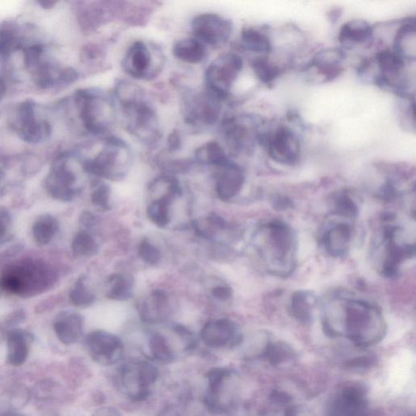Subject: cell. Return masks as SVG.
I'll return each instance as SVG.
<instances>
[{"mask_svg": "<svg viewBox=\"0 0 416 416\" xmlns=\"http://www.w3.org/2000/svg\"><path fill=\"white\" fill-rule=\"evenodd\" d=\"M132 284L129 280L122 274L112 275L107 283V297L116 301L126 300L131 296Z\"/></svg>", "mask_w": 416, "mask_h": 416, "instance_id": "37", "label": "cell"}, {"mask_svg": "<svg viewBox=\"0 0 416 416\" xmlns=\"http://www.w3.org/2000/svg\"><path fill=\"white\" fill-rule=\"evenodd\" d=\"M243 69L239 54L227 52L215 58L205 71L206 90L222 101L228 98L232 88Z\"/></svg>", "mask_w": 416, "mask_h": 416, "instance_id": "8", "label": "cell"}, {"mask_svg": "<svg viewBox=\"0 0 416 416\" xmlns=\"http://www.w3.org/2000/svg\"><path fill=\"white\" fill-rule=\"evenodd\" d=\"M257 141L266 147L269 158L278 164L293 166L299 161V138L288 126H280L267 133H258Z\"/></svg>", "mask_w": 416, "mask_h": 416, "instance_id": "9", "label": "cell"}, {"mask_svg": "<svg viewBox=\"0 0 416 416\" xmlns=\"http://www.w3.org/2000/svg\"><path fill=\"white\" fill-rule=\"evenodd\" d=\"M353 239V229L348 223L332 225L323 232L321 242L323 251L333 258H343L347 255Z\"/></svg>", "mask_w": 416, "mask_h": 416, "instance_id": "19", "label": "cell"}, {"mask_svg": "<svg viewBox=\"0 0 416 416\" xmlns=\"http://www.w3.org/2000/svg\"><path fill=\"white\" fill-rule=\"evenodd\" d=\"M374 35V27L369 23L364 20H352L341 27L338 41L344 47L351 49L356 46L369 44Z\"/></svg>", "mask_w": 416, "mask_h": 416, "instance_id": "22", "label": "cell"}, {"mask_svg": "<svg viewBox=\"0 0 416 416\" xmlns=\"http://www.w3.org/2000/svg\"><path fill=\"white\" fill-rule=\"evenodd\" d=\"M169 306V300L163 291L155 290L150 296V299L144 302L140 308V315L143 320L153 323L160 321L165 315V311Z\"/></svg>", "mask_w": 416, "mask_h": 416, "instance_id": "31", "label": "cell"}, {"mask_svg": "<svg viewBox=\"0 0 416 416\" xmlns=\"http://www.w3.org/2000/svg\"><path fill=\"white\" fill-rule=\"evenodd\" d=\"M111 189L105 182H100L91 194V201L95 206L102 210L110 208Z\"/></svg>", "mask_w": 416, "mask_h": 416, "instance_id": "42", "label": "cell"}, {"mask_svg": "<svg viewBox=\"0 0 416 416\" xmlns=\"http://www.w3.org/2000/svg\"><path fill=\"white\" fill-rule=\"evenodd\" d=\"M54 280L55 275L46 263L25 259L5 271L0 286L10 294L30 297L49 288Z\"/></svg>", "mask_w": 416, "mask_h": 416, "instance_id": "4", "label": "cell"}, {"mask_svg": "<svg viewBox=\"0 0 416 416\" xmlns=\"http://www.w3.org/2000/svg\"><path fill=\"white\" fill-rule=\"evenodd\" d=\"M150 350L153 358L160 363L170 364L174 359V352L166 338L160 334H153L150 339Z\"/></svg>", "mask_w": 416, "mask_h": 416, "instance_id": "39", "label": "cell"}, {"mask_svg": "<svg viewBox=\"0 0 416 416\" xmlns=\"http://www.w3.org/2000/svg\"><path fill=\"white\" fill-rule=\"evenodd\" d=\"M212 294L218 300L228 301L233 296V291L228 285H220L213 288Z\"/></svg>", "mask_w": 416, "mask_h": 416, "instance_id": "45", "label": "cell"}, {"mask_svg": "<svg viewBox=\"0 0 416 416\" xmlns=\"http://www.w3.org/2000/svg\"><path fill=\"white\" fill-rule=\"evenodd\" d=\"M158 369L153 364L143 362L138 364L136 371L128 367L123 371L122 381L129 391L134 393L132 396L135 401H143L150 396V386L158 381Z\"/></svg>", "mask_w": 416, "mask_h": 416, "instance_id": "18", "label": "cell"}, {"mask_svg": "<svg viewBox=\"0 0 416 416\" xmlns=\"http://www.w3.org/2000/svg\"><path fill=\"white\" fill-rule=\"evenodd\" d=\"M138 256L143 262L150 264V266L158 263L161 256L158 248L148 240H143L140 243Z\"/></svg>", "mask_w": 416, "mask_h": 416, "instance_id": "43", "label": "cell"}, {"mask_svg": "<svg viewBox=\"0 0 416 416\" xmlns=\"http://www.w3.org/2000/svg\"><path fill=\"white\" fill-rule=\"evenodd\" d=\"M241 42L246 50L261 54L262 56L268 55L273 49L271 40L268 36L263 31L253 27H247L242 30Z\"/></svg>", "mask_w": 416, "mask_h": 416, "instance_id": "29", "label": "cell"}, {"mask_svg": "<svg viewBox=\"0 0 416 416\" xmlns=\"http://www.w3.org/2000/svg\"><path fill=\"white\" fill-rule=\"evenodd\" d=\"M316 305V296L311 291L297 290L290 300V315L302 325H308L313 320Z\"/></svg>", "mask_w": 416, "mask_h": 416, "instance_id": "25", "label": "cell"}, {"mask_svg": "<svg viewBox=\"0 0 416 416\" xmlns=\"http://www.w3.org/2000/svg\"><path fill=\"white\" fill-rule=\"evenodd\" d=\"M5 94H6V84H5L4 79L0 77V102H2Z\"/></svg>", "mask_w": 416, "mask_h": 416, "instance_id": "53", "label": "cell"}, {"mask_svg": "<svg viewBox=\"0 0 416 416\" xmlns=\"http://www.w3.org/2000/svg\"><path fill=\"white\" fill-rule=\"evenodd\" d=\"M293 353V350L283 343H268L264 351V354L273 365H278L290 359Z\"/></svg>", "mask_w": 416, "mask_h": 416, "instance_id": "41", "label": "cell"}, {"mask_svg": "<svg viewBox=\"0 0 416 416\" xmlns=\"http://www.w3.org/2000/svg\"><path fill=\"white\" fill-rule=\"evenodd\" d=\"M36 107L33 100L21 102L16 109L11 123L18 136L29 144L44 143L52 134L51 123L44 119L37 118Z\"/></svg>", "mask_w": 416, "mask_h": 416, "instance_id": "10", "label": "cell"}, {"mask_svg": "<svg viewBox=\"0 0 416 416\" xmlns=\"http://www.w3.org/2000/svg\"><path fill=\"white\" fill-rule=\"evenodd\" d=\"M201 338L205 344L214 348L239 344L242 340L235 323L228 319L207 323L202 329Z\"/></svg>", "mask_w": 416, "mask_h": 416, "instance_id": "20", "label": "cell"}, {"mask_svg": "<svg viewBox=\"0 0 416 416\" xmlns=\"http://www.w3.org/2000/svg\"><path fill=\"white\" fill-rule=\"evenodd\" d=\"M30 335L20 329L8 333V360L13 366L23 365L28 356Z\"/></svg>", "mask_w": 416, "mask_h": 416, "instance_id": "28", "label": "cell"}, {"mask_svg": "<svg viewBox=\"0 0 416 416\" xmlns=\"http://www.w3.org/2000/svg\"><path fill=\"white\" fill-rule=\"evenodd\" d=\"M54 328L59 341L64 345H72L82 337L83 319L78 313L63 311L58 315Z\"/></svg>", "mask_w": 416, "mask_h": 416, "instance_id": "24", "label": "cell"}, {"mask_svg": "<svg viewBox=\"0 0 416 416\" xmlns=\"http://www.w3.org/2000/svg\"><path fill=\"white\" fill-rule=\"evenodd\" d=\"M132 151L121 138L109 137L95 158L85 160L83 169L90 175L118 179L126 174L132 162Z\"/></svg>", "mask_w": 416, "mask_h": 416, "instance_id": "6", "label": "cell"}, {"mask_svg": "<svg viewBox=\"0 0 416 416\" xmlns=\"http://www.w3.org/2000/svg\"><path fill=\"white\" fill-rule=\"evenodd\" d=\"M34 83L42 90L64 88L77 82L79 73L73 68H62L47 59H42L29 72Z\"/></svg>", "mask_w": 416, "mask_h": 416, "instance_id": "15", "label": "cell"}, {"mask_svg": "<svg viewBox=\"0 0 416 416\" xmlns=\"http://www.w3.org/2000/svg\"><path fill=\"white\" fill-rule=\"evenodd\" d=\"M23 47L17 25L8 21L0 26V59H8L13 52Z\"/></svg>", "mask_w": 416, "mask_h": 416, "instance_id": "32", "label": "cell"}, {"mask_svg": "<svg viewBox=\"0 0 416 416\" xmlns=\"http://www.w3.org/2000/svg\"><path fill=\"white\" fill-rule=\"evenodd\" d=\"M272 401L275 403L280 404V405H285L291 402L292 398L289 396V394L280 392L278 391H274L271 396H270Z\"/></svg>", "mask_w": 416, "mask_h": 416, "instance_id": "48", "label": "cell"}, {"mask_svg": "<svg viewBox=\"0 0 416 416\" xmlns=\"http://www.w3.org/2000/svg\"><path fill=\"white\" fill-rule=\"evenodd\" d=\"M191 30L194 39L202 42L205 47L219 48L230 40L233 24L219 14L201 13L193 19Z\"/></svg>", "mask_w": 416, "mask_h": 416, "instance_id": "14", "label": "cell"}, {"mask_svg": "<svg viewBox=\"0 0 416 416\" xmlns=\"http://www.w3.org/2000/svg\"><path fill=\"white\" fill-rule=\"evenodd\" d=\"M194 158L198 164L215 167L230 160L223 145L215 141H210L200 145L194 153Z\"/></svg>", "mask_w": 416, "mask_h": 416, "instance_id": "30", "label": "cell"}, {"mask_svg": "<svg viewBox=\"0 0 416 416\" xmlns=\"http://www.w3.org/2000/svg\"><path fill=\"white\" fill-rule=\"evenodd\" d=\"M4 177V171L1 169V167H0V181H1L3 179Z\"/></svg>", "mask_w": 416, "mask_h": 416, "instance_id": "55", "label": "cell"}, {"mask_svg": "<svg viewBox=\"0 0 416 416\" xmlns=\"http://www.w3.org/2000/svg\"><path fill=\"white\" fill-rule=\"evenodd\" d=\"M159 416H181L179 412H177L174 408H167L163 412H161Z\"/></svg>", "mask_w": 416, "mask_h": 416, "instance_id": "51", "label": "cell"}, {"mask_svg": "<svg viewBox=\"0 0 416 416\" xmlns=\"http://www.w3.org/2000/svg\"><path fill=\"white\" fill-rule=\"evenodd\" d=\"M255 246L268 274L286 278L295 271L298 243L295 231L284 221L272 220L259 226Z\"/></svg>", "mask_w": 416, "mask_h": 416, "instance_id": "2", "label": "cell"}, {"mask_svg": "<svg viewBox=\"0 0 416 416\" xmlns=\"http://www.w3.org/2000/svg\"><path fill=\"white\" fill-rule=\"evenodd\" d=\"M405 61H415V20H405L394 37L393 49Z\"/></svg>", "mask_w": 416, "mask_h": 416, "instance_id": "26", "label": "cell"}, {"mask_svg": "<svg viewBox=\"0 0 416 416\" xmlns=\"http://www.w3.org/2000/svg\"><path fill=\"white\" fill-rule=\"evenodd\" d=\"M155 51L143 41L134 42L123 58V69L129 77L134 79H154L163 66L160 52Z\"/></svg>", "mask_w": 416, "mask_h": 416, "instance_id": "11", "label": "cell"}, {"mask_svg": "<svg viewBox=\"0 0 416 416\" xmlns=\"http://www.w3.org/2000/svg\"><path fill=\"white\" fill-rule=\"evenodd\" d=\"M13 220L7 209L0 208V243L8 241L12 235Z\"/></svg>", "mask_w": 416, "mask_h": 416, "instance_id": "44", "label": "cell"}, {"mask_svg": "<svg viewBox=\"0 0 416 416\" xmlns=\"http://www.w3.org/2000/svg\"><path fill=\"white\" fill-rule=\"evenodd\" d=\"M407 237L400 226L388 225L383 229L376 251L381 252L380 272L384 277L396 278L402 264L415 256V242Z\"/></svg>", "mask_w": 416, "mask_h": 416, "instance_id": "7", "label": "cell"}, {"mask_svg": "<svg viewBox=\"0 0 416 416\" xmlns=\"http://www.w3.org/2000/svg\"><path fill=\"white\" fill-rule=\"evenodd\" d=\"M167 149H169L170 153H176V151L179 150L182 145V139L180 133L177 131L172 132L169 138H167Z\"/></svg>", "mask_w": 416, "mask_h": 416, "instance_id": "46", "label": "cell"}, {"mask_svg": "<svg viewBox=\"0 0 416 416\" xmlns=\"http://www.w3.org/2000/svg\"><path fill=\"white\" fill-rule=\"evenodd\" d=\"M81 223L85 227V228H90L94 226L96 223L95 218L93 215L89 213H85L81 218Z\"/></svg>", "mask_w": 416, "mask_h": 416, "instance_id": "49", "label": "cell"}, {"mask_svg": "<svg viewBox=\"0 0 416 416\" xmlns=\"http://www.w3.org/2000/svg\"><path fill=\"white\" fill-rule=\"evenodd\" d=\"M285 416H297V410L294 408H290L286 410Z\"/></svg>", "mask_w": 416, "mask_h": 416, "instance_id": "54", "label": "cell"}, {"mask_svg": "<svg viewBox=\"0 0 416 416\" xmlns=\"http://www.w3.org/2000/svg\"><path fill=\"white\" fill-rule=\"evenodd\" d=\"M375 358L370 357V356H366V357H360L351 360L347 364L349 367H354V369H365V367H369L372 364H375Z\"/></svg>", "mask_w": 416, "mask_h": 416, "instance_id": "47", "label": "cell"}, {"mask_svg": "<svg viewBox=\"0 0 416 416\" xmlns=\"http://www.w3.org/2000/svg\"><path fill=\"white\" fill-rule=\"evenodd\" d=\"M72 251L76 256L91 257L99 251V245L93 236L83 230L74 237Z\"/></svg>", "mask_w": 416, "mask_h": 416, "instance_id": "38", "label": "cell"}, {"mask_svg": "<svg viewBox=\"0 0 416 416\" xmlns=\"http://www.w3.org/2000/svg\"><path fill=\"white\" fill-rule=\"evenodd\" d=\"M86 343L92 357L100 364H113L121 357L123 345L115 335L105 331H94L88 335Z\"/></svg>", "mask_w": 416, "mask_h": 416, "instance_id": "17", "label": "cell"}, {"mask_svg": "<svg viewBox=\"0 0 416 416\" xmlns=\"http://www.w3.org/2000/svg\"><path fill=\"white\" fill-rule=\"evenodd\" d=\"M172 54L183 63L199 64L207 57V48L194 37H190L175 42L172 47Z\"/></svg>", "mask_w": 416, "mask_h": 416, "instance_id": "27", "label": "cell"}, {"mask_svg": "<svg viewBox=\"0 0 416 416\" xmlns=\"http://www.w3.org/2000/svg\"><path fill=\"white\" fill-rule=\"evenodd\" d=\"M174 196H166L158 198L148 208L149 219L155 225L164 228L170 223V202Z\"/></svg>", "mask_w": 416, "mask_h": 416, "instance_id": "36", "label": "cell"}, {"mask_svg": "<svg viewBox=\"0 0 416 416\" xmlns=\"http://www.w3.org/2000/svg\"><path fill=\"white\" fill-rule=\"evenodd\" d=\"M57 220L50 214H43L35 220L33 225V236L40 245H47L58 233Z\"/></svg>", "mask_w": 416, "mask_h": 416, "instance_id": "33", "label": "cell"}, {"mask_svg": "<svg viewBox=\"0 0 416 416\" xmlns=\"http://www.w3.org/2000/svg\"><path fill=\"white\" fill-rule=\"evenodd\" d=\"M251 66L256 78L266 85H272L282 74V69L270 61L266 56L253 59Z\"/></svg>", "mask_w": 416, "mask_h": 416, "instance_id": "35", "label": "cell"}, {"mask_svg": "<svg viewBox=\"0 0 416 416\" xmlns=\"http://www.w3.org/2000/svg\"><path fill=\"white\" fill-rule=\"evenodd\" d=\"M322 325L327 336H342L343 329L361 347L380 341L386 331L382 311L376 304L341 295L333 296L323 307Z\"/></svg>", "mask_w": 416, "mask_h": 416, "instance_id": "1", "label": "cell"}, {"mask_svg": "<svg viewBox=\"0 0 416 416\" xmlns=\"http://www.w3.org/2000/svg\"><path fill=\"white\" fill-rule=\"evenodd\" d=\"M274 206L278 207V209H287L292 206V203L290 198L280 196L275 199Z\"/></svg>", "mask_w": 416, "mask_h": 416, "instance_id": "50", "label": "cell"}, {"mask_svg": "<svg viewBox=\"0 0 416 416\" xmlns=\"http://www.w3.org/2000/svg\"><path fill=\"white\" fill-rule=\"evenodd\" d=\"M215 193L222 201L228 202L234 198L244 186L246 176L242 167L229 160L215 167Z\"/></svg>", "mask_w": 416, "mask_h": 416, "instance_id": "16", "label": "cell"}, {"mask_svg": "<svg viewBox=\"0 0 416 416\" xmlns=\"http://www.w3.org/2000/svg\"><path fill=\"white\" fill-rule=\"evenodd\" d=\"M225 141L234 153H249L252 150L256 137L249 127L234 117L226 118L221 125Z\"/></svg>", "mask_w": 416, "mask_h": 416, "instance_id": "21", "label": "cell"}, {"mask_svg": "<svg viewBox=\"0 0 416 416\" xmlns=\"http://www.w3.org/2000/svg\"><path fill=\"white\" fill-rule=\"evenodd\" d=\"M332 210L338 217L353 220L358 217L359 208L348 192H338L332 198Z\"/></svg>", "mask_w": 416, "mask_h": 416, "instance_id": "34", "label": "cell"}, {"mask_svg": "<svg viewBox=\"0 0 416 416\" xmlns=\"http://www.w3.org/2000/svg\"><path fill=\"white\" fill-rule=\"evenodd\" d=\"M73 104L83 131L94 136L109 131L115 120L114 102L96 89H81L73 95Z\"/></svg>", "mask_w": 416, "mask_h": 416, "instance_id": "3", "label": "cell"}, {"mask_svg": "<svg viewBox=\"0 0 416 416\" xmlns=\"http://www.w3.org/2000/svg\"><path fill=\"white\" fill-rule=\"evenodd\" d=\"M222 102L207 90L189 95L183 102L184 120L194 127L213 126L220 117Z\"/></svg>", "mask_w": 416, "mask_h": 416, "instance_id": "12", "label": "cell"}, {"mask_svg": "<svg viewBox=\"0 0 416 416\" xmlns=\"http://www.w3.org/2000/svg\"><path fill=\"white\" fill-rule=\"evenodd\" d=\"M37 5H40L41 8L44 9H52L56 6L58 2L55 1H46V0H43V1H37Z\"/></svg>", "mask_w": 416, "mask_h": 416, "instance_id": "52", "label": "cell"}, {"mask_svg": "<svg viewBox=\"0 0 416 416\" xmlns=\"http://www.w3.org/2000/svg\"><path fill=\"white\" fill-rule=\"evenodd\" d=\"M69 299L73 305L80 307H88L93 304L95 297L93 292L86 285L85 278H80L76 282L70 291Z\"/></svg>", "mask_w": 416, "mask_h": 416, "instance_id": "40", "label": "cell"}, {"mask_svg": "<svg viewBox=\"0 0 416 416\" xmlns=\"http://www.w3.org/2000/svg\"><path fill=\"white\" fill-rule=\"evenodd\" d=\"M144 92L119 102L126 119L127 131L139 142L155 147L162 133L158 112L145 100Z\"/></svg>", "mask_w": 416, "mask_h": 416, "instance_id": "5", "label": "cell"}, {"mask_svg": "<svg viewBox=\"0 0 416 416\" xmlns=\"http://www.w3.org/2000/svg\"><path fill=\"white\" fill-rule=\"evenodd\" d=\"M45 187L50 196L59 201H72L77 196L78 176L70 165L69 155H59L53 162L46 177Z\"/></svg>", "mask_w": 416, "mask_h": 416, "instance_id": "13", "label": "cell"}, {"mask_svg": "<svg viewBox=\"0 0 416 416\" xmlns=\"http://www.w3.org/2000/svg\"><path fill=\"white\" fill-rule=\"evenodd\" d=\"M345 57V52L339 48H328L318 52L308 67L316 68L323 78L331 81L343 73L342 63Z\"/></svg>", "mask_w": 416, "mask_h": 416, "instance_id": "23", "label": "cell"}]
</instances>
